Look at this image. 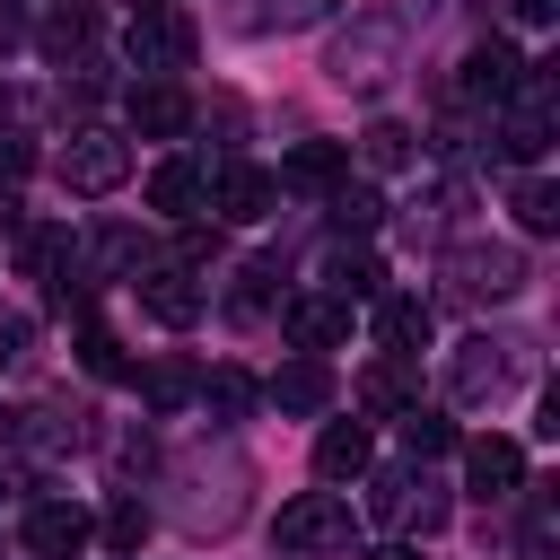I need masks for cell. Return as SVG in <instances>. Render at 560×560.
<instances>
[{"label": "cell", "mask_w": 560, "mask_h": 560, "mask_svg": "<svg viewBox=\"0 0 560 560\" xmlns=\"http://www.w3.org/2000/svg\"><path fill=\"white\" fill-rule=\"evenodd\" d=\"M516 219H525V236H551V228H560V192H551L542 175H525V184H516Z\"/></svg>", "instance_id": "d4e9b609"}, {"label": "cell", "mask_w": 560, "mask_h": 560, "mask_svg": "<svg viewBox=\"0 0 560 560\" xmlns=\"http://www.w3.org/2000/svg\"><path fill=\"white\" fill-rule=\"evenodd\" d=\"M26 166H35V140H18V131H0V184H9V175H26Z\"/></svg>", "instance_id": "d6a6232c"}, {"label": "cell", "mask_w": 560, "mask_h": 560, "mask_svg": "<svg viewBox=\"0 0 560 560\" xmlns=\"http://www.w3.org/2000/svg\"><path fill=\"white\" fill-rule=\"evenodd\" d=\"M280 332H289L298 350H341V341H350V298H289Z\"/></svg>", "instance_id": "ba28073f"}, {"label": "cell", "mask_w": 560, "mask_h": 560, "mask_svg": "<svg viewBox=\"0 0 560 560\" xmlns=\"http://www.w3.org/2000/svg\"><path fill=\"white\" fill-rule=\"evenodd\" d=\"M131 254H140V236H131V228H114V236H96V262H105V271H122Z\"/></svg>", "instance_id": "1f68e13d"}, {"label": "cell", "mask_w": 560, "mask_h": 560, "mask_svg": "<svg viewBox=\"0 0 560 560\" xmlns=\"http://www.w3.org/2000/svg\"><path fill=\"white\" fill-rule=\"evenodd\" d=\"M131 175V140L122 131H79L70 149H61V184L70 192H114Z\"/></svg>", "instance_id": "7a4b0ae2"}, {"label": "cell", "mask_w": 560, "mask_h": 560, "mask_svg": "<svg viewBox=\"0 0 560 560\" xmlns=\"http://www.w3.org/2000/svg\"><path fill=\"white\" fill-rule=\"evenodd\" d=\"M402 446H411V455L429 464V455H446V446H455V420H446V411H420V402H411V411H402Z\"/></svg>", "instance_id": "cb8c5ba5"}, {"label": "cell", "mask_w": 560, "mask_h": 560, "mask_svg": "<svg viewBox=\"0 0 560 560\" xmlns=\"http://www.w3.org/2000/svg\"><path fill=\"white\" fill-rule=\"evenodd\" d=\"M359 560H420V542H376V551H359Z\"/></svg>", "instance_id": "8d00e7d4"}, {"label": "cell", "mask_w": 560, "mask_h": 560, "mask_svg": "<svg viewBox=\"0 0 560 560\" xmlns=\"http://www.w3.org/2000/svg\"><path fill=\"white\" fill-rule=\"evenodd\" d=\"M26 341H35V324H26V315H9V324H0V359H26Z\"/></svg>", "instance_id": "836d02e7"}, {"label": "cell", "mask_w": 560, "mask_h": 560, "mask_svg": "<svg viewBox=\"0 0 560 560\" xmlns=\"http://www.w3.org/2000/svg\"><path fill=\"white\" fill-rule=\"evenodd\" d=\"M149 210L192 219V210H201V166H192V158H166V166L149 175Z\"/></svg>", "instance_id": "e0dca14e"}, {"label": "cell", "mask_w": 560, "mask_h": 560, "mask_svg": "<svg viewBox=\"0 0 560 560\" xmlns=\"http://www.w3.org/2000/svg\"><path fill=\"white\" fill-rule=\"evenodd\" d=\"M79 44H88V9H61V18L44 26V52H61V61H70Z\"/></svg>", "instance_id": "f546056e"}, {"label": "cell", "mask_w": 560, "mask_h": 560, "mask_svg": "<svg viewBox=\"0 0 560 560\" xmlns=\"http://www.w3.org/2000/svg\"><path fill=\"white\" fill-rule=\"evenodd\" d=\"M271 192H280V184H271L262 166H245V158H228L219 175H201V201H210L219 219H236V228H245V219H262V210H271Z\"/></svg>", "instance_id": "3957f363"}, {"label": "cell", "mask_w": 560, "mask_h": 560, "mask_svg": "<svg viewBox=\"0 0 560 560\" xmlns=\"http://www.w3.org/2000/svg\"><path fill=\"white\" fill-rule=\"evenodd\" d=\"M411 490H420L411 472H368V516H385V525H394V516L411 508Z\"/></svg>", "instance_id": "f1b7e54d"}, {"label": "cell", "mask_w": 560, "mask_h": 560, "mask_svg": "<svg viewBox=\"0 0 560 560\" xmlns=\"http://www.w3.org/2000/svg\"><path fill=\"white\" fill-rule=\"evenodd\" d=\"M271 280H280V262H254V271H245V289H236V315H254V306L271 298Z\"/></svg>", "instance_id": "4dcf8cb0"}, {"label": "cell", "mask_w": 560, "mask_h": 560, "mask_svg": "<svg viewBox=\"0 0 560 560\" xmlns=\"http://www.w3.org/2000/svg\"><path fill=\"white\" fill-rule=\"evenodd\" d=\"M271 402H280V411H324V402H332V376H324V359H289V368L271 376Z\"/></svg>", "instance_id": "ac0fdd59"}, {"label": "cell", "mask_w": 560, "mask_h": 560, "mask_svg": "<svg viewBox=\"0 0 560 560\" xmlns=\"http://www.w3.org/2000/svg\"><path fill=\"white\" fill-rule=\"evenodd\" d=\"M359 402H368V411H411V376H402V359H385V368H368V385H359Z\"/></svg>", "instance_id": "4316f807"}, {"label": "cell", "mask_w": 560, "mask_h": 560, "mask_svg": "<svg viewBox=\"0 0 560 560\" xmlns=\"http://www.w3.org/2000/svg\"><path fill=\"white\" fill-rule=\"evenodd\" d=\"M271 542L280 551H332V542H350V508L332 490H306V499H289L271 516Z\"/></svg>", "instance_id": "6da1fadb"}, {"label": "cell", "mask_w": 560, "mask_h": 560, "mask_svg": "<svg viewBox=\"0 0 560 560\" xmlns=\"http://www.w3.org/2000/svg\"><path fill=\"white\" fill-rule=\"evenodd\" d=\"M464 472H472L481 499H508V490L525 481V446H516V438H472V446H464Z\"/></svg>", "instance_id": "7c38bea8"}, {"label": "cell", "mask_w": 560, "mask_h": 560, "mask_svg": "<svg viewBox=\"0 0 560 560\" xmlns=\"http://www.w3.org/2000/svg\"><path fill=\"white\" fill-rule=\"evenodd\" d=\"M122 9H131V18H149V9H166V0H122Z\"/></svg>", "instance_id": "74e56055"}, {"label": "cell", "mask_w": 560, "mask_h": 560, "mask_svg": "<svg viewBox=\"0 0 560 560\" xmlns=\"http://www.w3.org/2000/svg\"><path fill=\"white\" fill-rule=\"evenodd\" d=\"M429 332H438L429 298H376V341H385V359H420Z\"/></svg>", "instance_id": "8fae6325"}, {"label": "cell", "mask_w": 560, "mask_h": 560, "mask_svg": "<svg viewBox=\"0 0 560 560\" xmlns=\"http://www.w3.org/2000/svg\"><path fill=\"white\" fill-rule=\"evenodd\" d=\"M359 158H368L376 175H394V166H411V131H402V122H368V131H359Z\"/></svg>", "instance_id": "7402d4cb"}, {"label": "cell", "mask_w": 560, "mask_h": 560, "mask_svg": "<svg viewBox=\"0 0 560 560\" xmlns=\"http://www.w3.org/2000/svg\"><path fill=\"white\" fill-rule=\"evenodd\" d=\"M140 542H149V508L140 499H114L105 508V551L114 560H140Z\"/></svg>", "instance_id": "44dd1931"}, {"label": "cell", "mask_w": 560, "mask_h": 560, "mask_svg": "<svg viewBox=\"0 0 560 560\" xmlns=\"http://www.w3.org/2000/svg\"><path fill=\"white\" fill-rule=\"evenodd\" d=\"M18 228H26V201H18L9 184H0V236H18Z\"/></svg>", "instance_id": "e575fe53"}, {"label": "cell", "mask_w": 560, "mask_h": 560, "mask_svg": "<svg viewBox=\"0 0 560 560\" xmlns=\"http://www.w3.org/2000/svg\"><path fill=\"white\" fill-rule=\"evenodd\" d=\"M332 298H385V262L376 254H332Z\"/></svg>", "instance_id": "603a6c76"}, {"label": "cell", "mask_w": 560, "mask_h": 560, "mask_svg": "<svg viewBox=\"0 0 560 560\" xmlns=\"http://www.w3.org/2000/svg\"><path fill=\"white\" fill-rule=\"evenodd\" d=\"M0 490H9V464H0Z\"/></svg>", "instance_id": "f35d334b"}, {"label": "cell", "mask_w": 560, "mask_h": 560, "mask_svg": "<svg viewBox=\"0 0 560 560\" xmlns=\"http://www.w3.org/2000/svg\"><path fill=\"white\" fill-rule=\"evenodd\" d=\"M499 149H508L516 166L551 149V114H542V88H525V96H508V122H499Z\"/></svg>", "instance_id": "4fadbf2b"}, {"label": "cell", "mask_w": 560, "mask_h": 560, "mask_svg": "<svg viewBox=\"0 0 560 560\" xmlns=\"http://www.w3.org/2000/svg\"><path fill=\"white\" fill-rule=\"evenodd\" d=\"M140 306H149L158 324L184 332V324L201 315V289H192V271H149V280H140Z\"/></svg>", "instance_id": "9a60e30c"}, {"label": "cell", "mask_w": 560, "mask_h": 560, "mask_svg": "<svg viewBox=\"0 0 560 560\" xmlns=\"http://www.w3.org/2000/svg\"><path fill=\"white\" fill-rule=\"evenodd\" d=\"M280 184L289 192H332V184H350V149L341 140H298L280 158Z\"/></svg>", "instance_id": "30bf717a"}, {"label": "cell", "mask_w": 560, "mask_h": 560, "mask_svg": "<svg viewBox=\"0 0 560 560\" xmlns=\"http://www.w3.org/2000/svg\"><path fill=\"white\" fill-rule=\"evenodd\" d=\"M376 219H385V201L368 184H332V228H376Z\"/></svg>", "instance_id": "83f0119b"}, {"label": "cell", "mask_w": 560, "mask_h": 560, "mask_svg": "<svg viewBox=\"0 0 560 560\" xmlns=\"http://www.w3.org/2000/svg\"><path fill=\"white\" fill-rule=\"evenodd\" d=\"M508 9H516L525 26H551V18H560V0H508Z\"/></svg>", "instance_id": "d590c367"}, {"label": "cell", "mask_w": 560, "mask_h": 560, "mask_svg": "<svg viewBox=\"0 0 560 560\" xmlns=\"http://www.w3.org/2000/svg\"><path fill=\"white\" fill-rule=\"evenodd\" d=\"M508 385V350L499 341H464L455 350V402H490Z\"/></svg>", "instance_id": "5bb4252c"}, {"label": "cell", "mask_w": 560, "mask_h": 560, "mask_svg": "<svg viewBox=\"0 0 560 560\" xmlns=\"http://www.w3.org/2000/svg\"><path fill=\"white\" fill-rule=\"evenodd\" d=\"M122 114H131V131H140V140H175V131L192 122V96H184L175 79H140Z\"/></svg>", "instance_id": "8992f818"}, {"label": "cell", "mask_w": 560, "mask_h": 560, "mask_svg": "<svg viewBox=\"0 0 560 560\" xmlns=\"http://www.w3.org/2000/svg\"><path fill=\"white\" fill-rule=\"evenodd\" d=\"M446 271H455V289H464V298H508V289L525 280L516 245H464V254H455Z\"/></svg>", "instance_id": "52a82bcc"}, {"label": "cell", "mask_w": 560, "mask_h": 560, "mask_svg": "<svg viewBox=\"0 0 560 560\" xmlns=\"http://www.w3.org/2000/svg\"><path fill=\"white\" fill-rule=\"evenodd\" d=\"M18 534H26V551H35V560H70V551L88 542V508H70V499H35Z\"/></svg>", "instance_id": "5b68a950"}, {"label": "cell", "mask_w": 560, "mask_h": 560, "mask_svg": "<svg viewBox=\"0 0 560 560\" xmlns=\"http://www.w3.org/2000/svg\"><path fill=\"white\" fill-rule=\"evenodd\" d=\"M201 402H210L219 420H245V411L262 402V385H254L245 368H210V376H201Z\"/></svg>", "instance_id": "ffe728a7"}, {"label": "cell", "mask_w": 560, "mask_h": 560, "mask_svg": "<svg viewBox=\"0 0 560 560\" xmlns=\"http://www.w3.org/2000/svg\"><path fill=\"white\" fill-rule=\"evenodd\" d=\"M79 368H88V376H105V385H114V376H131V359H122V341H114L105 324H88V332H79Z\"/></svg>", "instance_id": "484cf974"}, {"label": "cell", "mask_w": 560, "mask_h": 560, "mask_svg": "<svg viewBox=\"0 0 560 560\" xmlns=\"http://www.w3.org/2000/svg\"><path fill=\"white\" fill-rule=\"evenodd\" d=\"M192 394H201V368H192V359H158V368L140 376V402H149V411H184Z\"/></svg>", "instance_id": "d6986e66"}, {"label": "cell", "mask_w": 560, "mask_h": 560, "mask_svg": "<svg viewBox=\"0 0 560 560\" xmlns=\"http://www.w3.org/2000/svg\"><path fill=\"white\" fill-rule=\"evenodd\" d=\"M131 61H140V70H184V61H192V18H184V9L131 18Z\"/></svg>", "instance_id": "277c9868"}, {"label": "cell", "mask_w": 560, "mask_h": 560, "mask_svg": "<svg viewBox=\"0 0 560 560\" xmlns=\"http://www.w3.org/2000/svg\"><path fill=\"white\" fill-rule=\"evenodd\" d=\"M464 96H499V105L525 96V61H516V44H499V35L472 44V52H464Z\"/></svg>", "instance_id": "9c48e42d"}, {"label": "cell", "mask_w": 560, "mask_h": 560, "mask_svg": "<svg viewBox=\"0 0 560 560\" xmlns=\"http://www.w3.org/2000/svg\"><path fill=\"white\" fill-rule=\"evenodd\" d=\"M315 472H324V481H359V472H368V429H359V420H332V429L315 438Z\"/></svg>", "instance_id": "2e32d148"}]
</instances>
